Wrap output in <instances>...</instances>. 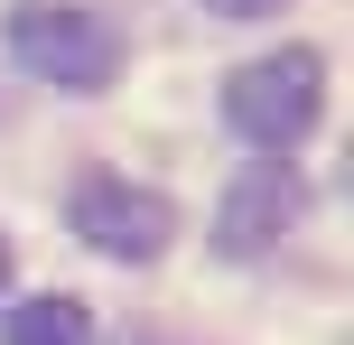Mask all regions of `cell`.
<instances>
[{"label": "cell", "instance_id": "1", "mask_svg": "<svg viewBox=\"0 0 354 345\" xmlns=\"http://www.w3.org/2000/svg\"><path fill=\"white\" fill-rule=\"evenodd\" d=\"M10 56L56 93H103L122 75V28L84 0H19L10 10Z\"/></svg>", "mask_w": 354, "mask_h": 345}, {"label": "cell", "instance_id": "2", "mask_svg": "<svg viewBox=\"0 0 354 345\" xmlns=\"http://www.w3.org/2000/svg\"><path fill=\"white\" fill-rule=\"evenodd\" d=\"M317 103H326V66H317V47L252 56V66L224 84V122H233V140L270 149V159H289V149L317 131Z\"/></svg>", "mask_w": 354, "mask_h": 345}, {"label": "cell", "instance_id": "3", "mask_svg": "<svg viewBox=\"0 0 354 345\" xmlns=\"http://www.w3.org/2000/svg\"><path fill=\"white\" fill-rule=\"evenodd\" d=\"M75 234H84L103 261H159V252H168V234H177V215H168L159 187L84 178V187H75Z\"/></svg>", "mask_w": 354, "mask_h": 345}, {"label": "cell", "instance_id": "4", "mask_svg": "<svg viewBox=\"0 0 354 345\" xmlns=\"http://www.w3.org/2000/svg\"><path fill=\"white\" fill-rule=\"evenodd\" d=\"M289 224H299V178H289V168H252L224 196V224H214V234H224V252L252 261V252H270Z\"/></svg>", "mask_w": 354, "mask_h": 345}, {"label": "cell", "instance_id": "5", "mask_svg": "<svg viewBox=\"0 0 354 345\" xmlns=\"http://www.w3.org/2000/svg\"><path fill=\"white\" fill-rule=\"evenodd\" d=\"M0 345H93V308H84V299H66V290L19 299V308L0 317Z\"/></svg>", "mask_w": 354, "mask_h": 345}, {"label": "cell", "instance_id": "6", "mask_svg": "<svg viewBox=\"0 0 354 345\" xmlns=\"http://www.w3.org/2000/svg\"><path fill=\"white\" fill-rule=\"evenodd\" d=\"M214 19H270V10H289V0H205Z\"/></svg>", "mask_w": 354, "mask_h": 345}, {"label": "cell", "instance_id": "7", "mask_svg": "<svg viewBox=\"0 0 354 345\" xmlns=\"http://www.w3.org/2000/svg\"><path fill=\"white\" fill-rule=\"evenodd\" d=\"M0 280H10V243H0Z\"/></svg>", "mask_w": 354, "mask_h": 345}]
</instances>
